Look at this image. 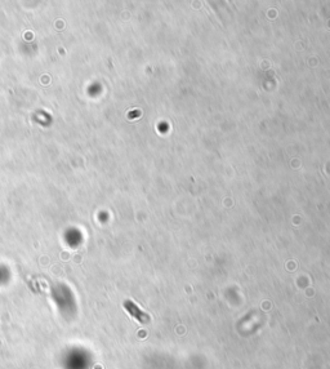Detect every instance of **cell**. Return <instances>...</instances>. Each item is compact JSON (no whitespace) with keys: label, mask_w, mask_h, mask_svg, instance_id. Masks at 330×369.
I'll use <instances>...</instances> for the list:
<instances>
[{"label":"cell","mask_w":330,"mask_h":369,"mask_svg":"<svg viewBox=\"0 0 330 369\" xmlns=\"http://www.w3.org/2000/svg\"><path fill=\"white\" fill-rule=\"evenodd\" d=\"M124 307L128 310V313L131 314V315H133L134 318L137 319L138 322H141V323L150 322V316L147 315V314L143 313V311H141V310L138 309V307L136 306L133 302H131V301H125Z\"/></svg>","instance_id":"6da1fadb"}]
</instances>
